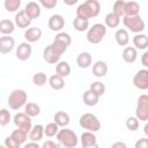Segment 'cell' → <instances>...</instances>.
Wrapping results in <instances>:
<instances>
[{"label":"cell","mask_w":148,"mask_h":148,"mask_svg":"<svg viewBox=\"0 0 148 148\" xmlns=\"http://www.w3.org/2000/svg\"><path fill=\"white\" fill-rule=\"evenodd\" d=\"M42 37V30L37 27H31L27 28L24 31V38L28 43H35L38 42Z\"/></svg>","instance_id":"e0dca14e"},{"label":"cell","mask_w":148,"mask_h":148,"mask_svg":"<svg viewBox=\"0 0 148 148\" xmlns=\"http://www.w3.org/2000/svg\"><path fill=\"white\" fill-rule=\"evenodd\" d=\"M60 54L52 47V45H47L43 51V59L47 64H57L60 60Z\"/></svg>","instance_id":"7c38bea8"},{"label":"cell","mask_w":148,"mask_h":148,"mask_svg":"<svg viewBox=\"0 0 148 148\" xmlns=\"http://www.w3.org/2000/svg\"><path fill=\"white\" fill-rule=\"evenodd\" d=\"M123 60L127 64H133L138 58V51L134 46H126L121 53Z\"/></svg>","instance_id":"d6986e66"},{"label":"cell","mask_w":148,"mask_h":148,"mask_svg":"<svg viewBox=\"0 0 148 148\" xmlns=\"http://www.w3.org/2000/svg\"><path fill=\"white\" fill-rule=\"evenodd\" d=\"M10 136H12L13 139H15L20 145H23V143L27 141V139H28V133H25L24 131L17 128V130H15V131L12 132Z\"/></svg>","instance_id":"e575fe53"},{"label":"cell","mask_w":148,"mask_h":148,"mask_svg":"<svg viewBox=\"0 0 148 148\" xmlns=\"http://www.w3.org/2000/svg\"><path fill=\"white\" fill-rule=\"evenodd\" d=\"M92 62V57L89 52H81L76 58V64L80 68H88Z\"/></svg>","instance_id":"44dd1931"},{"label":"cell","mask_w":148,"mask_h":148,"mask_svg":"<svg viewBox=\"0 0 148 148\" xmlns=\"http://www.w3.org/2000/svg\"><path fill=\"white\" fill-rule=\"evenodd\" d=\"M46 81H47V77L44 72H38L32 76V82L37 87H43L46 83Z\"/></svg>","instance_id":"d590c367"},{"label":"cell","mask_w":148,"mask_h":148,"mask_svg":"<svg viewBox=\"0 0 148 148\" xmlns=\"http://www.w3.org/2000/svg\"><path fill=\"white\" fill-rule=\"evenodd\" d=\"M101 12V3L98 0H86L76 9V16L81 18H92L96 17Z\"/></svg>","instance_id":"6da1fadb"},{"label":"cell","mask_w":148,"mask_h":148,"mask_svg":"<svg viewBox=\"0 0 148 148\" xmlns=\"http://www.w3.org/2000/svg\"><path fill=\"white\" fill-rule=\"evenodd\" d=\"M27 99H28V95L23 89H15L9 94L7 103L12 110H18L25 105Z\"/></svg>","instance_id":"277c9868"},{"label":"cell","mask_w":148,"mask_h":148,"mask_svg":"<svg viewBox=\"0 0 148 148\" xmlns=\"http://www.w3.org/2000/svg\"><path fill=\"white\" fill-rule=\"evenodd\" d=\"M108 73V65L103 60H97L92 65V74L96 77H103Z\"/></svg>","instance_id":"ffe728a7"},{"label":"cell","mask_w":148,"mask_h":148,"mask_svg":"<svg viewBox=\"0 0 148 148\" xmlns=\"http://www.w3.org/2000/svg\"><path fill=\"white\" fill-rule=\"evenodd\" d=\"M43 135H44V126L40 125V124L32 126L31 130H30V132L28 133V138L31 141H36V142L39 141V140H42Z\"/></svg>","instance_id":"7402d4cb"},{"label":"cell","mask_w":148,"mask_h":148,"mask_svg":"<svg viewBox=\"0 0 148 148\" xmlns=\"http://www.w3.org/2000/svg\"><path fill=\"white\" fill-rule=\"evenodd\" d=\"M143 132H145L146 135H148V125H147V124H146L145 127H143Z\"/></svg>","instance_id":"816d5d0a"},{"label":"cell","mask_w":148,"mask_h":148,"mask_svg":"<svg viewBox=\"0 0 148 148\" xmlns=\"http://www.w3.org/2000/svg\"><path fill=\"white\" fill-rule=\"evenodd\" d=\"M135 117L139 121H147L148 120V96L142 94L138 98L136 108H135Z\"/></svg>","instance_id":"52a82bcc"},{"label":"cell","mask_w":148,"mask_h":148,"mask_svg":"<svg viewBox=\"0 0 148 148\" xmlns=\"http://www.w3.org/2000/svg\"><path fill=\"white\" fill-rule=\"evenodd\" d=\"M139 119L136 117H128L126 119V123H125V126L127 130H130L131 132H135L138 128H139Z\"/></svg>","instance_id":"74e56055"},{"label":"cell","mask_w":148,"mask_h":148,"mask_svg":"<svg viewBox=\"0 0 148 148\" xmlns=\"http://www.w3.org/2000/svg\"><path fill=\"white\" fill-rule=\"evenodd\" d=\"M5 146L7 147V148H20V143L15 140V139H13L10 135L9 136H7L6 139H5Z\"/></svg>","instance_id":"7bdbcfd3"},{"label":"cell","mask_w":148,"mask_h":148,"mask_svg":"<svg viewBox=\"0 0 148 148\" xmlns=\"http://www.w3.org/2000/svg\"><path fill=\"white\" fill-rule=\"evenodd\" d=\"M133 44H134V47L135 49H139V50H146L147 46H148V37L147 35L145 34H136L134 37H133Z\"/></svg>","instance_id":"d4e9b609"},{"label":"cell","mask_w":148,"mask_h":148,"mask_svg":"<svg viewBox=\"0 0 148 148\" xmlns=\"http://www.w3.org/2000/svg\"><path fill=\"white\" fill-rule=\"evenodd\" d=\"M15 30V23L8 18L0 21V34L2 35H10Z\"/></svg>","instance_id":"4316f807"},{"label":"cell","mask_w":148,"mask_h":148,"mask_svg":"<svg viewBox=\"0 0 148 148\" xmlns=\"http://www.w3.org/2000/svg\"><path fill=\"white\" fill-rule=\"evenodd\" d=\"M79 124L83 130L90 132H97L101 128V121L92 113H83L79 119Z\"/></svg>","instance_id":"8992f818"},{"label":"cell","mask_w":148,"mask_h":148,"mask_svg":"<svg viewBox=\"0 0 148 148\" xmlns=\"http://www.w3.org/2000/svg\"><path fill=\"white\" fill-rule=\"evenodd\" d=\"M52 47L61 56V54H64L65 52H66V50H67V45L65 44V43H62V42H60V40H58V39H53V42H52Z\"/></svg>","instance_id":"ab89813d"},{"label":"cell","mask_w":148,"mask_h":148,"mask_svg":"<svg viewBox=\"0 0 148 148\" xmlns=\"http://www.w3.org/2000/svg\"><path fill=\"white\" fill-rule=\"evenodd\" d=\"M31 52H32V47H31L30 43H28V42L20 43L18 46L16 47V58L21 61H25L30 58Z\"/></svg>","instance_id":"30bf717a"},{"label":"cell","mask_w":148,"mask_h":148,"mask_svg":"<svg viewBox=\"0 0 148 148\" xmlns=\"http://www.w3.org/2000/svg\"><path fill=\"white\" fill-rule=\"evenodd\" d=\"M59 146H60V143H56V142H53L52 140H47V141H45V142L42 145L43 148H57V147H59Z\"/></svg>","instance_id":"bcb514c9"},{"label":"cell","mask_w":148,"mask_h":148,"mask_svg":"<svg viewBox=\"0 0 148 148\" xmlns=\"http://www.w3.org/2000/svg\"><path fill=\"white\" fill-rule=\"evenodd\" d=\"M106 35V27L102 23H95L87 31V40L90 44H98Z\"/></svg>","instance_id":"3957f363"},{"label":"cell","mask_w":148,"mask_h":148,"mask_svg":"<svg viewBox=\"0 0 148 148\" xmlns=\"http://www.w3.org/2000/svg\"><path fill=\"white\" fill-rule=\"evenodd\" d=\"M59 131V126L53 121V123H50L47 124L45 127H44V134L49 138H52V136H56L57 133Z\"/></svg>","instance_id":"8d00e7d4"},{"label":"cell","mask_w":148,"mask_h":148,"mask_svg":"<svg viewBox=\"0 0 148 148\" xmlns=\"http://www.w3.org/2000/svg\"><path fill=\"white\" fill-rule=\"evenodd\" d=\"M124 7H125V1L124 0H116L112 7V13L118 15L119 17L124 16Z\"/></svg>","instance_id":"f35d334b"},{"label":"cell","mask_w":148,"mask_h":148,"mask_svg":"<svg viewBox=\"0 0 148 148\" xmlns=\"http://www.w3.org/2000/svg\"><path fill=\"white\" fill-rule=\"evenodd\" d=\"M12 119L10 112L7 109H1L0 110V126H6Z\"/></svg>","instance_id":"60d3db41"},{"label":"cell","mask_w":148,"mask_h":148,"mask_svg":"<svg viewBox=\"0 0 148 148\" xmlns=\"http://www.w3.org/2000/svg\"><path fill=\"white\" fill-rule=\"evenodd\" d=\"M31 21H32V20H30V18L27 16L24 9H22V10H18V12L16 13L14 23H15L16 27H18V28H21V29H27V28L30 27Z\"/></svg>","instance_id":"2e32d148"},{"label":"cell","mask_w":148,"mask_h":148,"mask_svg":"<svg viewBox=\"0 0 148 148\" xmlns=\"http://www.w3.org/2000/svg\"><path fill=\"white\" fill-rule=\"evenodd\" d=\"M81 146L83 148H90V147H97V138L94 134V132L87 131L81 134Z\"/></svg>","instance_id":"9a60e30c"},{"label":"cell","mask_w":148,"mask_h":148,"mask_svg":"<svg viewBox=\"0 0 148 148\" xmlns=\"http://www.w3.org/2000/svg\"><path fill=\"white\" fill-rule=\"evenodd\" d=\"M49 84L53 90H60L65 87V81H64L62 76H60L58 74H53L49 79Z\"/></svg>","instance_id":"484cf974"},{"label":"cell","mask_w":148,"mask_h":148,"mask_svg":"<svg viewBox=\"0 0 148 148\" xmlns=\"http://www.w3.org/2000/svg\"><path fill=\"white\" fill-rule=\"evenodd\" d=\"M141 64H142V66L145 68L148 67V52L147 51H145L143 54L141 56Z\"/></svg>","instance_id":"7dc6e473"},{"label":"cell","mask_w":148,"mask_h":148,"mask_svg":"<svg viewBox=\"0 0 148 148\" xmlns=\"http://www.w3.org/2000/svg\"><path fill=\"white\" fill-rule=\"evenodd\" d=\"M54 39H58V40L65 43L67 46H69L71 43H72V37H71L69 34H67V32H58V34L56 35Z\"/></svg>","instance_id":"b9f144b4"},{"label":"cell","mask_w":148,"mask_h":148,"mask_svg":"<svg viewBox=\"0 0 148 148\" xmlns=\"http://www.w3.org/2000/svg\"><path fill=\"white\" fill-rule=\"evenodd\" d=\"M89 90L92 91L95 95H97L98 97H101L102 95H104L105 92V84L99 82V81H96V82H92L89 87Z\"/></svg>","instance_id":"836d02e7"},{"label":"cell","mask_w":148,"mask_h":148,"mask_svg":"<svg viewBox=\"0 0 148 148\" xmlns=\"http://www.w3.org/2000/svg\"><path fill=\"white\" fill-rule=\"evenodd\" d=\"M24 12L27 14V16L30 18V20H35V18H38L42 14V9H40V6L35 2V1H30L25 5L24 7Z\"/></svg>","instance_id":"4fadbf2b"},{"label":"cell","mask_w":148,"mask_h":148,"mask_svg":"<svg viewBox=\"0 0 148 148\" xmlns=\"http://www.w3.org/2000/svg\"><path fill=\"white\" fill-rule=\"evenodd\" d=\"M37 1H39V2H40V1H42V0H37Z\"/></svg>","instance_id":"f5cc1de1"},{"label":"cell","mask_w":148,"mask_h":148,"mask_svg":"<svg viewBox=\"0 0 148 148\" xmlns=\"http://www.w3.org/2000/svg\"><path fill=\"white\" fill-rule=\"evenodd\" d=\"M104 22H105V27H108V28H117L120 23V17L111 12V13L106 14Z\"/></svg>","instance_id":"f546056e"},{"label":"cell","mask_w":148,"mask_h":148,"mask_svg":"<svg viewBox=\"0 0 148 148\" xmlns=\"http://www.w3.org/2000/svg\"><path fill=\"white\" fill-rule=\"evenodd\" d=\"M73 27L76 31H86L88 30L89 28V20H86V18H81V17H75L74 21H73Z\"/></svg>","instance_id":"1f68e13d"},{"label":"cell","mask_w":148,"mask_h":148,"mask_svg":"<svg viewBox=\"0 0 148 148\" xmlns=\"http://www.w3.org/2000/svg\"><path fill=\"white\" fill-rule=\"evenodd\" d=\"M123 23L125 28H127L131 32L134 34H140L145 30V21L140 15H134V16H123Z\"/></svg>","instance_id":"5b68a950"},{"label":"cell","mask_w":148,"mask_h":148,"mask_svg":"<svg viewBox=\"0 0 148 148\" xmlns=\"http://www.w3.org/2000/svg\"><path fill=\"white\" fill-rule=\"evenodd\" d=\"M133 84L135 88H138L140 90H147L148 89V69L147 68L139 69L134 74Z\"/></svg>","instance_id":"9c48e42d"},{"label":"cell","mask_w":148,"mask_h":148,"mask_svg":"<svg viewBox=\"0 0 148 148\" xmlns=\"http://www.w3.org/2000/svg\"><path fill=\"white\" fill-rule=\"evenodd\" d=\"M14 124L17 126V128L24 131L25 133H29L32 125H31V117H29L25 112H18L13 118Z\"/></svg>","instance_id":"ba28073f"},{"label":"cell","mask_w":148,"mask_h":148,"mask_svg":"<svg viewBox=\"0 0 148 148\" xmlns=\"http://www.w3.org/2000/svg\"><path fill=\"white\" fill-rule=\"evenodd\" d=\"M69 120H71L69 114L65 111H58L53 116V121L60 127H66L69 124Z\"/></svg>","instance_id":"cb8c5ba5"},{"label":"cell","mask_w":148,"mask_h":148,"mask_svg":"<svg viewBox=\"0 0 148 148\" xmlns=\"http://www.w3.org/2000/svg\"><path fill=\"white\" fill-rule=\"evenodd\" d=\"M112 147H113V148H118V147H121V148H126V145H125L124 142H120V141H118V142H114V143L112 145Z\"/></svg>","instance_id":"c3c4849f"},{"label":"cell","mask_w":148,"mask_h":148,"mask_svg":"<svg viewBox=\"0 0 148 148\" xmlns=\"http://www.w3.org/2000/svg\"><path fill=\"white\" fill-rule=\"evenodd\" d=\"M57 3H58V0H42V1H40V5H42L44 8H46V9H52V8H54V7L57 6Z\"/></svg>","instance_id":"ee69618b"},{"label":"cell","mask_w":148,"mask_h":148,"mask_svg":"<svg viewBox=\"0 0 148 148\" xmlns=\"http://www.w3.org/2000/svg\"><path fill=\"white\" fill-rule=\"evenodd\" d=\"M82 98H83V103L87 106H95L98 103V99H99V97L97 95H95L92 91H90L89 89L83 92V97Z\"/></svg>","instance_id":"f1b7e54d"},{"label":"cell","mask_w":148,"mask_h":148,"mask_svg":"<svg viewBox=\"0 0 148 148\" xmlns=\"http://www.w3.org/2000/svg\"><path fill=\"white\" fill-rule=\"evenodd\" d=\"M56 136H57L58 142L66 148H74L79 143V139L75 132L66 127H64L62 130H59Z\"/></svg>","instance_id":"7a4b0ae2"},{"label":"cell","mask_w":148,"mask_h":148,"mask_svg":"<svg viewBox=\"0 0 148 148\" xmlns=\"http://www.w3.org/2000/svg\"><path fill=\"white\" fill-rule=\"evenodd\" d=\"M135 148H147L148 147V139L147 138H142V139H139L135 145H134Z\"/></svg>","instance_id":"f6af8a7d"},{"label":"cell","mask_w":148,"mask_h":148,"mask_svg":"<svg viewBox=\"0 0 148 148\" xmlns=\"http://www.w3.org/2000/svg\"><path fill=\"white\" fill-rule=\"evenodd\" d=\"M21 2H22V0H5L3 1V6H5V9L7 12L14 13V12L20 9Z\"/></svg>","instance_id":"d6a6232c"},{"label":"cell","mask_w":148,"mask_h":148,"mask_svg":"<svg viewBox=\"0 0 148 148\" xmlns=\"http://www.w3.org/2000/svg\"><path fill=\"white\" fill-rule=\"evenodd\" d=\"M24 112L29 117H36V116H38L40 113V106L37 103H34V102L25 103V105H24Z\"/></svg>","instance_id":"4dcf8cb0"},{"label":"cell","mask_w":148,"mask_h":148,"mask_svg":"<svg viewBox=\"0 0 148 148\" xmlns=\"http://www.w3.org/2000/svg\"><path fill=\"white\" fill-rule=\"evenodd\" d=\"M114 39H116V43L119 45V46H126L130 42V37H128V32L126 29L121 28V29H118L114 34Z\"/></svg>","instance_id":"603a6c76"},{"label":"cell","mask_w":148,"mask_h":148,"mask_svg":"<svg viewBox=\"0 0 148 148\" xmlns=\"http://www.w3.org/2000/svg\"><path fill=\"white\" fill-rule=\"evenodd\" d=\"M47 25L52 31H60L65 27V18L60 14H53L50 16Z\"/></svg>","instance_id":"8fae6325"},{"label":"cell","mask_w":148,"mask_h":148,"mask_svg":"<svg viewBox=\"0 0 148 148\" xmlns=\"http://www.w3.org/2000/svg\"><path fill=\"white\" fill-rule=\"evenodd\" d=\"M62 1H64V3L67 5V6H73V5H75L79 0H62Z\"/></svg>","instance_id":"681fc988"},{"label":"cell","mask_w":148,"mask_h":148,"mask_svg":"<svg viewBox=\"0 0 148 148\" xmlns=\"http://www.w3.org/2000/svg\"><path fill=\"white\" fill-rule=\"evenodd\" d=\"M28 147H36V148H38L39 145H38L36 141H31V142H28V143L25 145V148H28Z\"/></svg>","instance_id":"f907efd6"},{"label":"cell","mask_w":148,"mask_h":148,"mask_svg":"<svg viewBox=\"0 0 148 148\" xmlns=\"http://www.w3.org/2000/svg\"><path fill=\"white\" fill-rule=\"evenodd\" d=\"M140 13V5L136 1H125V7H124V16H134L139 15Z\"/></svg>","instance_id":"ac0fdd59"},{"label":"cell","mask_w":148,"mask_h":148,"mask_svg":"<svg viewBox=\"0 0 148 148\" xmlns=\"http://www.w3.org/2000/svg\"><path fill=\"white\" fill-rule=\"evenodd\" d=\"M56 74L66 77L71 74V66L67 61H58L56 66Z\"/></svg>","instance_id":"83f0119b"},{"label":"cell","mask_w":148,"mask_h":148,"mask_svg":"<svg viewBox=\"0 0 148 148\" xmlns=\"http://www.w3.org/2000/svg\"><path fill=\"white\" fill-rule=\"evenodd\" d=\"M15 46V40L10 35H3L0 37V53L7 54L9 53Z\"/></svg>","instance_id":"5bb4252c"}]
</instances>
